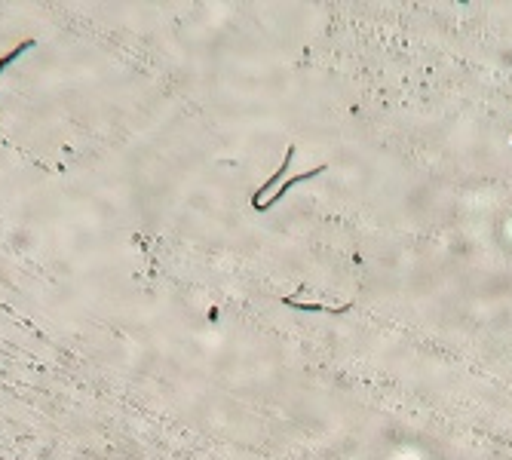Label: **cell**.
<instances>
[{"label": "cell", "instance_id": "1", "mask_svg": "<svg viewBox=\"0 0 512 460\" xmlns=\"http://www.w3.org/2000/svg\"><path fill=\"white\" fill-rule=\"evenodd\" d=\"M322 172H325V166H316V169H310V172L292 175V178H289V181L283 184V188H279V191H276L273 197H267V200H264L261 206H255V209H258V212H264V209L276 206V203H279V200H283V197H289V194H292V191L298 188V184H304V181H310V178H316V175H322Z\"/></svg>", "mask_w": 512, "mask_h": 460}, {"label": "cell", "instance_id": "2", "mask_svg": "<svg viewBox=\"0 0 512 460\" xmlns=\"http://www.w3.org/2000/svg\"><path fill=\"white\" fill-rule=\"evenodd\" d=\"M286 304L289 307H295V310H304V313H325V316H344V313H350V304H341V307H325V304H304V301H295V298H286Z\"/></svg>", "mask_w": 512, "mask_h": 460}, {"label": "cell", "instance_id": "3", "mask_svg": "<svg viewBox=\"0 0 512 460\" xmlns=\"http://www.w3.org/2000/svg\"><path fill=\"white\" fill-rule=\"evenodd\" d=\"M292 160H295V148H289V151H286V160H283V166H279V169H276V172H273V175H270V178L261 184V191L255 194V206H258V203H264V194H267V191L273 188V184H276L279 178H283V175L292 169Z\"/></svg>", "mask_w": 512, "mask_h": 460}]
</instances>
